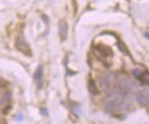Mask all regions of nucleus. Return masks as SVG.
I'll use <instances>...</instances> for the list:
<instances>
[{
    "mask_svg": "<svg viewBox=\"0 0 149 124\" xmlns=\"http://www.w3.org/2000/svg\"><path fill=\"white\" fill-rule=\"evenodd\" d=\"M137 84L128 77H121L119 79V90L125 94H127L129 91H134V89H137Z\"/></svg>",
    "mask_w": 149,
    "mask_h": 124,
    "instance_id": "nucleus-1",
    "label": "nucleus"
},
{
    "mask_svg": "<svg viewBox=\"0 0 149 124\" xmlns=\"http://www.w3.org/2000/svg\"><path fill=\"white\" fill-rule=\"evenodd\" d=\"M16 47L18 49L20 50L21 52H23L24 54H27L30 55V48H29V45L27 44V42L25 41V39L20 36V37L17 39V42H16Z\"/></svg>",
    "mask_w": 149,
    "mask_h": 124,
    "instance_id": "nucleus-2",
    "label": "nucleus"
},
{
    "mask_svg": "<svg viewBox=\"0 0 149 124\" xmlns=\"http://www.w3.org/2000/svg\"><path fill=\"white\" fill-rule=\"evenodd\" d=\"M95 52H98L99 53V56L101 57V60L103 61V59H107V57L113 56V51L111 50L109 47H107V46H97L95 48Z\"/></svg>",
    "mask_w": 149,
    "mask_h": 124,
    "instance_id": "nucleus-3",
    "label": "nucleus"
},
{
    "mask_svg": "<svg viewBox=\"0 0 149 124\" xmlns=\"http://www.w3.org/2000/svg\"><path fill=\"white\" fill-rule=\"evenodd\" d=\"M58 31H60V38L62 41H65L67 39L68 35V25L65 20H61L58 23Z\"/></svg>",
    "mask_w": 149,
    "mask_h": 124,
    "instance_id": "nucleus-4",
    "label": "nucleus"
},
{
    "mask_svg": "<svg viewBox=\"0 0 149 124\" xmlns=\"http://www.w3.org/2000/svg\"><path fill=\"white\" fill-rule=\"evenodd\" d=\"M33 79H35L36 84H38V88L42 87V82H43V66H39L36 69L35 73H33Z\"/></svg>",
    "mask_w": 149,
    "mask_h": 124,
    "instance_id": "nucleus-5",
    "label": "nucleus"
},
{
    "mask_svg": "<svg viewBox=\"0 0 149 124\" xmlns=\"http://www.w3.org/2000/svg\"><path fill=\"white\" fill-rule=\"evenodd\" d=\"M136 98H137L138 102L141 105H143V107H147L149 104V96L145 92H143V91L138 92L137 95H136Z\"/></svg>",
    "mask_w": 149,
    "mask_h": 124,
    "instance_id": "nucleus-6",
    "label": "nucleus"
},
{
    "mask_svg": "<svg viewBox=\"0 0 149 124\" xmlns=\"http://www.w3.org/2000/svg\"><path fill=\"white\" fill-rule=\"evenodd\" d=\"M111 82H112V79L109 78V75L101 76L99 78V84L103 90H109V87H111Z\"/></svg>",
    "mask_w": 149,
    "mask_h": 124,
    "instance_id": "nucleus-7",
    "label": "nucleus"
},
{
    "mask_svg": "<svg viewBox=\"0 0 149 124\" xmlns=\"http://www.w3.org/2000/svg\"><path fill=\"white\" fill-rule=\"evenodd\" d=\"M89 89H90V92L94 95H97L98 93H99L98 92V90H97L96 84H95V82H93V80H90L89 82Z\"/></svg>",
    "mask_w": 149,
    "mask_h": 124,
    "instance_id": "nucleus-8",
    "label": "nucleus"
},
{
    "mask_svg": "<svg viewBox=\"0 0 149 124\" xmlns=\"http://www.w3.org/2000/svg\"><path fill=\"white\" fill-rule=\"evenodd\" d=\"M140 79H141V82H143V84H149V73H143V74H141V76H140Z\"/></svg>",
    "mask_w": 149,
    "mask_h": 124,
    "instance_id": "nucleus-9",
    "label": "nucleus"
},
{
    "mask_svg": "<svg viewBox=\"0 0 149 124\" xmlns=\"http://www.w3.org/2000/svg\"><path fill=\"white\" fill-rule=\"evenodd\" d=\"M41 113H42L44 116H47V111H46L45 107H41Z\"/></svg>",
    "mask_w": 149,
    "mask_h": 124,
    "instance_id": "nucleus-10",
    "label": "nucleus"
},
{
    "mask_svg": "<svg viewBox=\"0 0 149 124\" xmlns=\"http://www.w3.org/2000/svg\"><path fill=\"white\" fill-rule=\"evenodd\" d=\"M134 73L136 76H141V71H140V70H134Z\"/></svg>",
    "mask_w": 149,
    "mask_h": 124,
    "instance_id": "nucleus-11",
    "label": "nucleus"
},
{
    "mask_svg": "<svg viewBox=\"0 0 149 124\" xmlns=\"http://www.w3.org/2000/svg\"><path fill=\"white\" fill-rule=\"evenodd\" d=\"M16 119H17V120H19V121H20V120H22V119H23L22 115H18V116L16 117Z\"/></svg>",
    "mask_w": 149,
    "mask_h": 124,
    "instance_id": "nucleus-12",
    "label": "nucleus"
}]
</instances>
